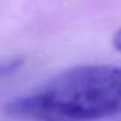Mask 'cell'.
<instances>
[{
  "label": "cell",
  "instance_id": "6da1fadb",
  "mask_svg": "<svg viewBox=\"0 0 121 121\" xmlns=\"http://www.w3.org/2000/svg\"><path fill=\"white\" fill-rule=\"evenodd\" d=\"M7 115L26 121H98L121 114V67L84 64L66 69L10 100Z\"/></svg>",
  "mask_w": 121,
  "mask_h": 121
},
{
  "label": "cell",
  "instance_id": "7a4b0ae2",
  "mask_svg": "<svg viewBox=\"0 0 121 121\" xmlns=\"http://www.w3.org/2000/svg\"><path fill=\"white\" fill-rule=\"evenodd\" d=\"M112 46L117 51L121 53V27L114 33V37H112Z\"/></svg>",
  "mask_w": 121,
  "mask_h": 121
}]
</instances>
